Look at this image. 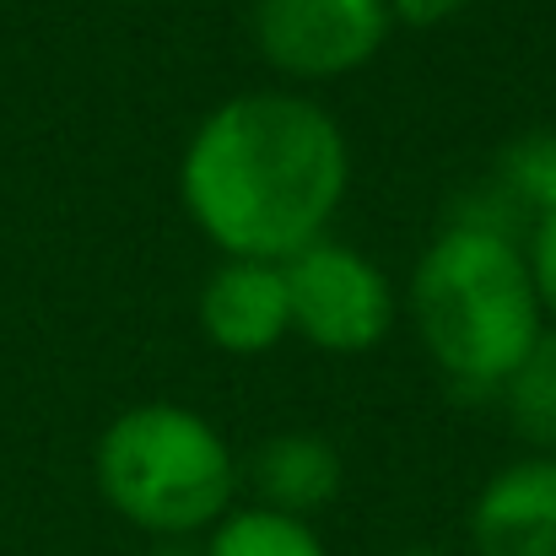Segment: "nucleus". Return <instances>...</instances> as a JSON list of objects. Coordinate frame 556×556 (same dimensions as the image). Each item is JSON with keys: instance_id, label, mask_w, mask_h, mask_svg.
Returning a JSON list of instances; mask_svg holds the SVG:
<instances>
[{"instance_id": "nucleus-1", "label": "nucleus", "mask_w": 556, "mask_h": 556, "mask_svg": "<svg viewBox=\"0 0 556 556\" xmlns=\"http://www.w3.org/2000/svg\"><path fill=\"white\" fill-rule=\"evenodd\" d=\"M352 189L341 119L292 87L222 98L185 141L179 205L222 260H276L330 238Z\"/></svg>"}, {"instance_id": "nucleus-2", "label": "nucleus", "mask_w": 556, "mask_h": 556, "mask_svg": "<svg viewBox=\"0 0 556 556\" xmlns=\"http://www.w3.org/2000/svg\"><path fill=\"white\" fill-rule=\"evenodd\" d=\"M400 308L459 400H497L508 372L546 336L525 238L459 211H448L416 254Z\"/></svg>"}, {"instance_id": "nucleus-3", "label": "nucleus", "mask_w": 556, "mask_h": 556, "mask_svg": "<svg viewBox=\"0 0 556 556\" xmlns=\"http://www.w3.org/2000/svg\"><path fill=\"white\" fill-rule=\"evenodd\" d=\"M92 481L130 530L152 541H200L238 503L243 465L205 410L141 400L98 432Z\"/></svg>"}, {"instance_id": "nucleus-4", "label": "nucleus", "mask_w": 556, "mask_h": 556, "mask_svg": "<svg viewBox=\"0 0 556 556\" xmlns=\"http://www.w3.org/2000/svg\"><path fill=\"white\" fill-rule=\"evenodd\" d=\"M281 270L292 298V336L325 357H363L400 319L394 281L378 270L372 254L336 232L298 249Z\"/></svg>"}, {"instance_id": "nucleus-5", "label": "nucleus", "mask_w": 556, "mask_h": 556, "mask_svg": "<svg viewBox=\"0 0 556 556\" xmlns=\"http://www.w3.org/2000/svg\"><path fill=\"white\" fill-rule=\"evenodd\" d=\"M389 33V0H249V38L287 87H325L368 71Z\"/></svg>"}, {"instance_id": "nucleus-6", "label": "nucleus", "mask_w": 556, "mask_h": 556, "mask_svg": "<svg viewBox=\"0 0 556 556\" xmlns=\"http://www.w3.org/2000/svg\"><path fill=\"white\" fill-rule=\"evenodd\" d=\"M194 319L222 357H270L292 336L287 270L276 260H216L200 281Z\"/></svg>"}, {"instance_id": "nucleus-7", "label": "nucleus", "mask_w": 556, "mask_h": 556, "mask_svg": "<svg viewBox=\"0 0 556 556\" xmlns=\"http://www.w3.org/2000/svg\"><path fill=\"white\" fill-rule=\"evenodd\" d=\"M476 556H556V454H519L497 465L470 503Z\"/></svg>"}, {"instance_id": "nucleus-8", "label": "nucleus", "mask_w": 556, "mask_h": 556, "mask_svg": "<svg viewBox=\"0 0 556 556\" xmlns=\"http://www.w3.org/2000/svg\"><path fill=\"white\" fill-rule=\"evenodd\" d=\"M243 481H249V503H265V508H281V514H298V519H314L325 514L341 486H346V459L341 448L325 438V432H308V427H292V432H270L249 465H243Z\"/></svg>"}, {"instance_id": "nucleus-9", "label": "nucleus", "mask_w": 556, "mask_h": 556, "mask_svg": "<svg viewBox=\"0 0 556 556\" xmlns=\"http://www.w3.org/2000/svg\"><path fill=\"white\" fill-rule=\"evenodd\" d=\"M481 185L525 222V238H530V227L556 211V130L530 125V130L508 136L492 152V168H486Z\"/></svg>"}, {"instance_id": "nucleus-10", "label": "nucleus", "mask_w": 556, "mask_h": 556, "mask_svg": "<svg viewBox=\"0 0 556 556\" xmlns=\"http://www.w3.org/2000/svg\"><path fill=\"white\" fill-rule=\"evenodd\" d=\"M200 556H330L314 519L265 508V503H232L205 535Z\"/></svg>"}, {"instance_id": "nucleus-11", "label": "nucleus", "mask_w": 556, "mask_h": 556, "mask_svg": "<svg viewBox=\"0 0 556 556\" xmlns=\"http://www.w3.org/2000/svg\"><path fill=\"white\" fill-rule=\"evenodd\" d=\"M497 405L508 416V427L525 438L530 454H556V330L530 346V357L508 372V383L497 389Z\"/></svg>"}, {"instance_id": "nucleus-12", "label": "nucleus", "mask_w": 556, "mask_h": 556, "mask_svg": "<svg viewBox=\"0 0 556 556\" xmlns=\"http://www.w3.org/2000/svg\"><path fill=\"white\" fill-rule=\"evenodd\" d=\"M525 254H530V276H535V292H541V308H546V325L556 330V211L541 216L525 238Z\"/></svg>"}, {"instance_id": "nucleus-13", "label": "nucleus", "mask_w": 556, "mask_h": 556, "mask_svg": "<svg viewBox=\"0 0 556 556\" xmlns=\"http://www.w3.org/2000/svg\"><path fill=\"white\" fill-rule=\"evenodd\" d=\"M476 0H389L394 27H443L454 16H465Z\"/></svg>"}, {"instance_id": "nucleus-14", "label": "nucleus", "mask_w": 556, "mask_h": 556, "mask_svg": "<svg viewBox=\"0 0 556 556\" xmlns=\"http://www.w3.org/2000/svg\"><path fill=\"white\" fill-rule=\"evenodd\" d=\"M152 556H200V541H157Z\"/></svg>"}, {"instance_id": "nucleus-15", "label": "nucleus", "mask_w": 556, "mask_h": 556, "mask_svg": "<svg viewBox=\"0 0 556 556\" xmlns=\"http://www.w3.org/2000/svg\"><path fill=\"white\" fill-rule=\"evenodd\" d=\"M389 556H443V552H432V546H400V552H389Z\"/></svg>"}]
</instances>
